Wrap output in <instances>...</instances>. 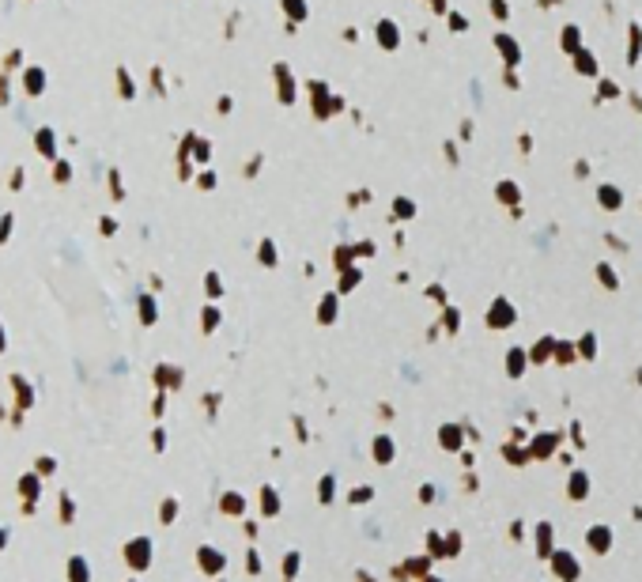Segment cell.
Instances as JSON below:
<instances>
[{"label": "cell", "instance_id": "6da1fadb", "mask_svg": "<svg viewBox=\"0 0 642 582\" xmlns=\"http://www.w3.org/2000/svg\"><path fill=\"white\" fill-rule=\"evenodd\" d=\"M38 148H42V155H53V136L49 133H38Z\"/></svg>", "mask_w": 642, "mask_h": 582}, {"label": "cell", "instance_id": "7a4b0ae2", "mask_svg": "<svg viewBox=\"0 0 642 582\" xmlns=\"http://www.w3.org/2000/svg\"><path fill=\"white\" fill-rule=\"evenodd\" d=\"M27 87H31V95H38V87H42V72H27Z\"/></svg>", "mask_w": 642, "mask_h": 582}]
</instances>
